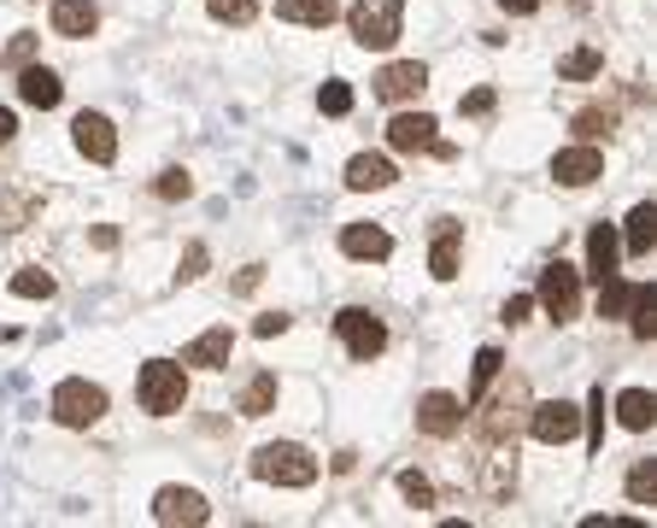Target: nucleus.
Wrapping results in <instances>:
<instances>
[{
  "label": "nucleus",
  "instance_id": "34",
  "mask_svg": "<svg viewBox=\"0 0 657 528\" xmlns=\"http://www.w3.org/2000/svg\"><path fill=\"white\" fill-rule=\"evenodd\" d=\"M317 106H323L328 118H346V112H353V89H346V83H323V89H317Z\"/></svg>",
  "mask_w": 657,
  "mask_h": 528
},
{
  "label": "nucleus",
  "instance_id": "16",
  "mask_svg": "<svg viewBox=\"0 0 657 528\" xmlns=\"http://www.w3.org/2000/svg\"><path fill=\"white\" fill-rule=\"evenodd\" d=\"M428 89V71L417 65V59H400V65H382L376 77V94L382 100H417Z\"/></svg>",
  "mask_w": 657,
  "mask_h": 528
},
{
  "label": "nucleus",
  "instance_id": "22",
  "mask_svg": "<svg viewBox=\"0 0 657 528\" xmlns=\"http://www.w3.org/2000/svg\"><path fill=\"white\" fill-rule=\"evenodd\" d=\"M623 317L634 323V341H651L657 335V299H651V282H640V288H628V306Z\"/></svg>",
  "mask_w": 657,
  "mask_h": 528
},
{
  "label": "nucleus",
  "instance_id": "39",
  "mask_svg": "<svg viewBox=\"0 0 657 528\" xmlns=\"http://www.w3.org/2000/svg\"><path fill=\"white\" fill-rule=\"evenodd\" d=\"M458 112H469V118H487V112H493V89H469V94L458 100Z\"/></svg>",
  "mask_w": 657,
  "mask_h": 528
},
{
  "label": "nucleus",
  "instance_id": "17",
  "mask_svg": "<svg viewBox=\"0 0 657 528\" xmlns=\"http://www.w3.org/2000/svg\"><path fill=\"white\" fill-rule=\"evenodd\" d=\"M18 94H24L36 112H48V106L65 100V83H59V71H48V65H24L18 71Z\"/></svg>",
  "mask_w": 657,
  "mask_h": 528
},
{
  "label": "nucleus",
  "instance_id": "4",
  "mask_svg": "<svg viewBox=\"0 0 657 528\" xmlns=\"http://www.w3.org/2000/svg\"><path fill=\"white\" fill-rule=\"evenodd\" d=\"M346 24H353V42L358 48H394L405 12H400V0H353Z\"/></svg>",
  "mask_w": 657,
  "mask_h": 528
},
{
  "label": "nucleus",
  "instance_id": "45",
  "mask_svg": "<svg viewBox=\"0 0 657 528\" xmlns=\"http://www.w3.org/2000/svg\"><path fill=\"white\" fill-rule=\"evenodd\" d=\"M499 7H505V12H517V18H523V12H534V7H540V0H499Z\"/></svg>",
  "mask_w": 657,
  "mask_h": 528
},
{
  "label": "nucleus",
  "instance_id": "18",
  "mask_svg": "<svg viewBox=\"0 0 657 528\" xmlns=\"http://www.w3.org/2000/svg\"><path fill=\"white\" fill-rule=\"evenodd\" d=\"M235 353V335L230 329H205L200 341H189V353H182V364H200V370H223Z\"/></svg>",
  "mask_w": 657,
  "mask_h": 528
},
{
  "label": "nucleus",
  "instance_id": "42",
  "mask_svg": "<svg viewBox=\"0 0 657 528\" xmlns=\"http://www.w3.org/2000/svg\"><path fill=\"white\" fill-rule=\"evenodd\" d=\"M282 329H287V317H282V312H264V317L253 323V335H264V341H271V335H282Z\"/></svg>",
  "mask_w": 657,
  "mask_h": 528
},
{
  "label": "nucleus",
  "instance_id": "41",
  "mask_svg": "<svg viewBox=\"0 0 657 528\" xmlns=\"http://www.w3.org/2000/svg\"><path fill=\"white\" fill-rule=\"evenodd\" d=\"M528 312H534L528 294H511V299H505V323H511V329H517V323H528Z\"/></svg>",
  "mask_w": 657,
  "mask_h": 528
},
{
  "label": "nucleus",
  "instance_id": "12",
  "mask_svg": "<svg viewBox=\"0 0 657 528\" xmlns=\"http://www.w3.org/2000/svg\"><path fill=\"white\" fill-rule=\"evenodd\" d=\"M552 176H558L564 189H587V182L605 176V153L599 148H564L558 159H552Z\"/></svg>",
  "mask_w": 657,
  "mask_h": 528
},
{
  "label": "nucleus",
  "instance_id": "27",
  "mask_svg": "<svg viewBox=\"0 0 657 528\" xmlns=\"http://www.w3.org/2000/svg\"><path fill=\"white\" fill-rule=\"evenodd\" d=\"M276 405V376L264 370V376H253V388L241 394V417H264Z\"/></svg>",
  "mask_w": 657,
  "mask_h": 528
},
{
  "label": "nucleus",
  "instance_id": "43",
  "mask_svg": "<svg viewBox=\"0 0 657 528\" xmlns=\"http://www.w3.org/2000/svg\"><path fill=\"white\" fill-rule=\"evenodd\" d=\"M94 247H107V253L118 247V230H112V223H100V230H94Z\"/></svg>",
  "mask_w": 657,
  "mask_h": 528
},
{
  "label": "nucleus",
  "instance_id": "11",
  "mask_svg": "<svg viewBox=\"0 0 657 528\" xmlns=\"http://www.w3.org/2000/svg\"><path fill=\"white\" fill-rule=\"evenodd\" d=\"M417 429L435 435V440H452V435L464 429V405L452 399V394H423L417 399Z\"/></svg>",
  "mask_w": 657,
  "mask_h": 528
},
{
  "label": "nucleus",
  "instance_id": "1",
  "mask_svg": "<svg viewBox=\"0 0 657 528\" xmlns=\"http://www.w3.org/2000/svg\"><path fill=\"white\" fill-rule=\"evenodd\" d=\"M493 382H499V376H493ZM528 382L523 376H505L499 382V394H493L487 405L476 399V405H469V412H482L476 417V429H482V440L487 446H511V440H517V429H523V423H528Z\"/></svg>",
  "mask_w": 657,
  "mask_h": 528
},
{
  "label": "nucleus",
  "instance_id": "10",
  "mask_svg": "<svg viewBox=\"0 0 657 528\" xmlns=\"http://www.w3.org/2000/svg\"><path fill=\"white\" fill-rule=\"evenodd\" d=\"M441 124L428 112H400L394 124H387V148H400V153H435L441 148Z\"/></svg>",
  "mask_w": 657,
  "mask_h": 528
},
{
  "label": "nucleus",
  "instance_id": "35",
  "mask_svg": "<svg viewBox=\"0 0 657 528\" xmlns=\"http://www.w3.org/2000/svg\"><path fill=\"white\" fill-rule=\"evenodd\" d=\"M12 294H24V299H48V294H53V276H48V271H18V276H12Z\"/></svg>",
  "mask_w": 657,
  "mask_h": 528
},
{
  "label": "nucleus",
  "instance_id": "15",
  "mask_svg": "<svg viewBox=\"0 0 657 528\" xmlns=\"http://www.w3.org/2000/svg\"><path fill=\"white\" fill-rule=\"evenodd\" d=\"M100 30V7L94 0H53V35L65 42H82V35Z\"/></svg>",
  "mask_w": 657,
  "mask_h": 528
},
{
  "label": "nucleus",
  "instance_id": "9",
  "mask_svg": "<svg viewBox=\"0 0 657 528\" xmlns=\"http://www.w3.org/2000/svg\"><path fill=\"white\" fill-rule=\"evenodd\" d=\"M71 141H77L82 159H94V165H112V159H118V130L100 112H82L71 124Z\"/></svg>",
  "mask_w": 657,
  "mask_h": 528
},
{
  "label": "nucleus",
  "instance_id": "24",
  "mask_svg": "<svg viewBox=\"0 0 657 528\" xmlns=\"http://www.w3.org/2000/svg\"><path fill=\"white\" fill-rule=\"evenodd\" d=\"M651 235H657V206H651V200H640V206L628 212V235H623L628 253L646 258V253H651Z\"/></svg>",
  "mask_w": 657,
  "mask_h": 528
},
{
  "label": "nucleus",
  "instance_id": "38",
  "mask_svg": "<svg viewBox=\"0 0 657 528\" xmlns=\"http://www.w3.org/2000/svg\"><path fill=\"white\" fill-rule=\"evenodd\" d=\"M587 446L593 453L605 446V388H593V435H587Z\"/></svg>",
  "mask_w": 657,
  "mask_h": 528
},
{
  "label": "nucleus",
  "instance_id": "30",
  "mask_svg": "<svg viewBox=\"0 0 657 528\" xmlns=\"http://www.w3.org/2000/svg\"><path fill=\"white\" fill-rule=\"evenodd\" d=\"M499 364H505V358H499V347H482V353H476V388H469V405H476V399L493 388V376H499Z\"/></svg>",
  "mask_w": 657,
  "mask_h": 528
},
{
  "label": "nucleus",
  "instance_id": "26",
  "mask_svg": "<svg viewBox=\"0 0 657 528\" xmlns=\"http://www.w3.org/2000/svg\"><path fill=\"white\" fill-rule=\"evenodd\" d=\"M428 271H435L441 282H452V276H458V230H452V223H446V230L435 235V253H428Z\"/></svg>",
  "mask_w": 657,
  "mask_h": 528
},
{
  "label": "nucleus",
  "instance_id": "5",
  "mask_svg": "<svg viewBox=\"0 0 657 528\" xmlns=\"http://www.w3.org/2000/svg\"><path fill=\"white\" fill-rule=\"evenodd\" d=\"M53 417L65 423V429H89V423L107 417V388H94V382H82V376L59 382L53 388Z\"/></svg>",
  "mask_w": 657,
  "mask_h": 528
},
{
  "label": "nucleus",
  "instance_id": "36",
  "mask_svg": "<svg viewBox=\"0 0 657 528\" xmlns=\"http://www.w3.org/2000/svg\"><path fill=\"white\" fill-rule=\"evenodd\" d=\"M575 130H582L587 141H593V135H610V130H616V112H610V106H587L582 118H575Z\"/></svg>",
  "mask_w": 657,
  "mask_h": 528
},
{
  "label": "nucleus",
  "instance_id": "28",
  "mask_svg": "<svg viewBox=\"0 0 657 528\" xmlns=\"http://www.w3.org/2000/svg\"><path fill=\"white\" fill-rule=\"evenodd\" d=\"M628 499H634V505H657V464H651V458H640V464L628 470Z\"/></svg>",
  "mask_w": 657,
  "mask_h": 528
},
{
  "label": "nucleus",
  "instance_id": "25",
  "mask_svg": "<svg viewBox=\"0 0 657 528\" xmlns=\"http://www.w3.org/2000/svg\"><path fill=\"white\" fill-rule=\"evenodd\" d=\"M599 71H605V53H599V48H575V53L558 59V77H564V83H587V77H599Z\"/></svg>",
  "mask_w": 657,
  "mask_h": 528
},
{
  "label": "nucleus",
  "instance_id": "8",
  "mask_svg": "<svg viewBox=\"0 0 657 528\" xmlns=\"http://www.w3.org/2000/svg\"><path fill=\"white\" fill-rule=\"evenodd\" d=\"M528 435L540 446H564L582 435V412L569 399H546V405H528Z\"/></svg>",
  "mask_w": 657,
  "mask_h": 528
},
{
  "label": "nucleus",
  "instance_id": "31",
  "mask_svg": "<svg viewBox=\"0 0 657 528\" xmlns=\"http://www.w3.org/2000/svg\"><path fill=\"white\" fill-rule=\"evenodd\" d=\"M400 494H405V505H417V511H428V505H435V481H428V476H417V470H405V476H400Z\"/></svg>",
  "mask_w": 657,
  "mask_h": 528
},
{
  "label": "nucleus",
  "instance_id": "33",
  "mask_svg": "<svg viewBox=\"0 0 657 528\" xmlns=\"http://www.w3.org/2000/svg\"><path fill=\"white\" fill-rule=\"evenodd\" d=\"M36 48H41V35H30V30H18L12 42H7V65L12 71H24V65H36Z\"/></svg>",
  "mask_w": 657,
  "mask_h": 528
},
{
  "label": "nucleus",
  "instance_id": "6",
  "mask_svg": "<svg viewBox=\"0 0 657 528\" xmlns=\"http://www.w3.org/2000/svg\"><path fill=\"white\" fill-rule=\"evenodd\" d=\"M335 335L346 341V353H353L358 364L382 358V347H387V329H382V317H376V312H364V306H346V312L335 317Z\"/></svg>",
  "mask_w": 657,
  "mask_h": 528
},
{
  "label": "nucleus",
  "instance_id": "37",
  "mask_svg": "<svg viewBox=\"0 0 657 528\" xmlns=\"http://www.w3.org/2000/svg\"><path fill=\"white\" fill-rule=\"evenodd\" d=\"M153 194H159V200H189L194 182H189V171H164V176L153 182Z\"/></svg>",
  "mask_w": 657,
  "mask_h": 528
},
{
  "label": "nucleus",
  "instance_id": "7",
  "mask_svg": "<svg viewBox=\"0 0 657 528\" xmlns=\"http://www.w3.org/2000/svg\"><path fill=\"white\" fill-rule=\"evenodd\" d=\"M540 306L552 323H575V312H582V276H575L564 258L540 271Z\"/></svg>",
  "mask_w": 657,
  "mask_h": 528
},
{
  "label": "nucleus",
  "instance_id": "14",
  "mask_svg": "<svg viewBox=\"0 0 657 528\" xmlns=\"http://www.w3.org/2000/svg\"><path fill=\"white\" fill-rule=\"evenodd\" d=\"M341 253H346V258H370V264H382L387 253H394V235L376 230V223H346V230H341Z\"/></svg>",
  "mask_w": 657,
  "mask_h": 528
},
{
  "label": "nucleus",
  "instance_id": "13",
  "mask_svg": "<svg viewBox=\"0 0 657 528\" xmlns=\"http://www.w3.org/2000/svg\"><path fill=\"white\" fill-rule=\"evenodd\" d=\"M153 517L164 522V528H176V522H205L212 511H205V499L194 494V487H159V499H153Z\"/></svg>",
  "mask_w": 657,
  "mask_h": 528
},
{
  "label": "nucleus",
  "instance_id": "3",
  "mask_svg": "<svg viewBox=\"0 0 657 528\" xmlns=\"http://www.w3.org/2000/svg\"><path fill=\"white\" fill-rule=\"evenodd\" d=\"M253 476L271 481V487H312L317 481V458L294 440H276V446H259L253 453Z\"/></svg>",
  "mask_w": 657,
  "mask_h": 528
},
{
  "label": "nucleus",
  "instance_id": "2",
  "mask_svg": "<svg viewBox=\"0 0 657 528\" xmlns=\"http://www.w3.org/2000/svg\"><path fill=\"white\" fill-rule=\"evenodd\" d=\"M135 394L153 417H171V412L189 405V376H182V364H171V358H148L141 376H135Z\"/></svg>",
  "mask_w": 657,
  "mask_h": 528
},
{
  "label": "nucleus",
  "instance_id": "40",
  "mask_svg": "<svg viewBox=\"0 0 657 528\" xmlns=\"http://www.w3.org/2000/svg\"><path fill=\"white\" fill-rule=\"evenodd\" d=\"M194 276H205V247L200 241H189V253H182V282H194Z\"/></svg>",
  "mask_w": 657,
  "mask_h": 528
},
{
  "label": "nucleus",
  "instance_id": "19",
  "mask_svg": "<svg viewBox=\"0 0 657 528\" xmlns=\"http://www.w3.org/2000/svg\"><path fill=\"white\" fill-rule=\"evenodd\" d=\"M587 276L593 282L616 276V230H610V223H593V230H587Z\"/></svg>",
  "mask_w": 657,
  "mask_h": 528
},
{
  "label": "nucleus",
  "instance_id": "32",
  "mask_svg": "<svg viewBox=\"0 0 657 528\" xmlns=\"http://www.w3.org/2000/svg\"><path fill=\"white\" fill-rule=\"evenodd\" d=\"M623 306H628V282L623 276H605L599 282V317H623Z\"/></svg>",
  "mask_w": 657,
  "mask_h": 528
},
{
  "label": "nucleus",
  "instance_id": "20",
  "mask_svg": "<svg viewBox=\"0 0 657 528\" xmlns=\"http://www.w3.org/2000/svg\"><path fill=\"white\" fill-rule=\"evenodd\" d=\"M387 182H394V165H387L382 153H358L353 165H346V189H387Z\"/></svg>",
  "mask_w": 657,
  "mask_h": 528
},
{
  "label": "nucleus",
  "instance_id": "44",
  "mask_svg": "<svg viewBox=\"0 0 657 528\" xmlns=\"http://www.w3.org/2000/svg\"><path fill=\"white\" fill-rule=\"evenodd\" d=\"M12 130H18V118H12V112H0V148L12 141Z\"/></svg>",
  "mask_w": 657,
  "mask_h": 528
},
{
  "label": "nucleus",
  "instance_id": "23",
  "mask_svg": "<svg viewBox=\"0 0 657 528\" xmlns=\"http://www.w3.org/2000/svg\"><path fill=\"white\" fill-rule=\"evenodd\" d=\"M651 417H657V405H651V394H646V388H628L623 399H616V423H623V429L646 435V429H651Z\"/></svg>",
  "mask_w": 657,
  "mask_h": 528
},
{
  "label": "nucleus",
  "instance_id": "29",
  "mask_svg": "<svg viewBox=\"0 0 657 528\" xmlns=\"http://www.w3.org/2000/svg\"><path fill=\"white\" fill-rule=\"evenodd\" d=\"M205 7H212L218 24H253L259 18V0H205Z\"/></svg>",
  "mask_w": 657,
  "mask_h": 528
},
{
  "label": "nucleus",
  "instance_id": "21",
  "mask_svg": "<svg viewBox=\"0 0 657 528\" xmlns=\"http://www.w3.org/2000/svg\"><path fill=\"white\" fill-rule=\"evenodd\" d=\"M335 0H276V18H287V24H312V30H323V24H335Z\"/></svg>",
  "mask_w": 657,
  "mask_h": 528
}]
</instances>
